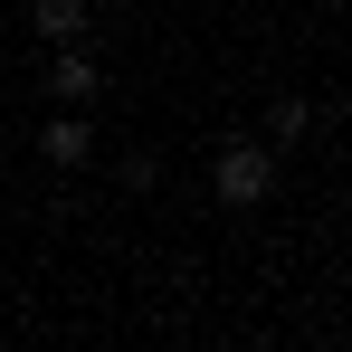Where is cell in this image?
I'll return each instance as SVG.
<instances>
[{
  "instance_id": "1",
  "label": "cell",
  "mask_w": 352,
  "mask_h": 352,
  "mask_svg": "<svg viewBox=\"0 0 352 352\" xmlns=\"http://www.w3.org/2000/svg\"><path fill=\"white\" fill-rule=\"evenodd\" d=\"M210 190H219L229 210H257V200L276 190V153H267V143H229L219 172H210Z\"/></svg>"
},
{
  "instance_id": "2",
  "label": "cell",
  "mask_w": 352,
  "mask_h": 352,
  "mask_svg": "<svg viewBox=\"0 0 352 352\" xmlns=\"http://www.w3.org/2000/svg\"><path fill=\"white\" fill-rule=\"evenodd\" d=\"M38 153H48L58 172H76V162L96 153V124H86V115H48V133H38Z\"/></svg>"
},
{
  "instance_id": "3",
  "label": "cell",
  "mask_w": 352,
  "mask_h": 352,
  "mask_svg": "<svg viewBox=\"0 0 352 352\" xmlns=\"http://www.w3.org/2000/svg\"><path fill=\"white\" fill-rule=\"evenodd\" d=\"M48 86H58L67 105H86L105 76H96V58H76V38H67V48H48Z\"/></svg>"
},
{
  "instance_id": "4",
  "label": "cell",
  "mask_w": 352,
  "mask_h": 352,
  "mask_svg": "<svg viewBox=\"0 0 352 352\" xmlns=\"http://www.w3.org/2000/svg\"><path fill=\"white\" fill-rule=\"evenodd\" d=\"M29 29H38L48 48H67V38H86V0H29Z\"/></svg>"
},
{
  "instance_id": "5",
  "label": "cell",
  "mask_w": 352,
  "mask_h": 352,
  "mask_svg": "<svg viewBox=\"0 0 352 352\" xmlns=\"http://www.w3.org/2000/svg\"><path fill=\"white\" fill-rule=\"evenodd\" d=\"M305 124H314L305 96H276V105H267V133H276V143H305Z\"/></svg>"
}]
</instances>
